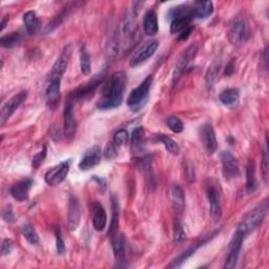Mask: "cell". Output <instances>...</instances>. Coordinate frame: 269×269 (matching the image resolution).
I'll use <instances>...</instances> for the list:
<instances>
[{
  "instance_id": "obj_1",
  "label": "cell",
  "mask_w": 269,
  "mask_h": 269,
  "mask_svg": "<svg viewBox=\"0 0 269 269\" xmlns=\"http://www.w3.org/2000/svg\"><path fill=\"white\" fill-rule=\"evenodd\" d=\"M126 83L127 76L123 71H117L111 74L102 88L101 96L97 101V107L101 110L119 107L124 98Z\"/></svg>"
},
{
  "instance_id": "obj_2",
  "label": "cell",
  "mask_w": 269,
  "mask_h": 269,
  "mask_svg": "<svg viewBox=\"0 0 269 269\" xmlns=\"http://www.w3.org/2000/svg\"><path fill=\"white\" fill-rule=\"evenodd\" d=\"M227 36L229 42L235 47H240L247 41L251 36V27L247 18L244 16L235 17L228 26Z\"/></svg>"
},
{
  "instance_id": "obj_3",
  "label": "cell",
  "mask_w": 269,
  "mask_h": 269,
  "mask_svg": "<svg viewBox=\"0 0 269 269\" xmlns=\"http://www.w3.org/2000/svg\"><path fill=\"white\" fill-rule=\"evenodd\" d=\"M268 210V202L264 201L262 204L251 210L246 215L238 225L237 230L242 233L245 237L256 229L266 217Z\"/></svg>"
},
{
  "instance_id": "obj_4",
  "label": "cell",
  "mask_w": 269,
  "mask_h": 269,
  "mask_svg": "<svg viewBox=\"0 0 269 269\" xmlns=\"http://www.w3.org/2000/svg\"><path fill=\"white\" fill-rule=\"evenodd\" d=\"M152 81L153 78L151 75H149L140 83L139 86L132 89L127 98V106L131 111H138L145 106L148 100L149 89L151 87Z\"/></svg>"
},
{
  "instance_id": "obj_5",
  "label": "cell",
  "mask_w": 269,
  "mask_h": 269,
  "mask_svg": "<svg viewBox=\"0 0 269 269\" xmlns=\"http://www.w3.org/2000/svg\"><path fill=\"white\" fill-rule=\"evenodd\" d=\"M73 53V47L72 44H67V46L62 50L60 56L54 63L51 73L49 75L48 81H53V80H61L63 75L66 72L67 66H69L71 57Z\"/></svg>"
},
{
  "instance_id": "obj_6",
  "label": "cell",
  "mask_w": 269,
  "mask_h": 269,
  "mask_svg": "<svg viewBox=\"0 0 269 269\" xmlns=\"http://www.w3.org/2000/svg\"><path fill=\"white\" fill-rule=\"evenodd\" d=\"M198 51H199V47L197 46L196 43H194V44H191V46H189L182 53L180 58L178 59V61L176 63V66H175V70H174V74H172V84L174 85H176L179 82V80L181 79L183 73L187 69L188 64L197 56Z\"/></svg>"
},
{
  "instance_id": "obj_7",
  "label": "cell",
  "mask_w": 269,
  "mask_h": 269,
  "mask_svg": "<svg viewBox=\"0 0 269 269\" xmlns=\"http://www.w3.org/2000/svg\"><path fill=\"white\" fill-rule=\"evenodd\" d=\"M105 75H106V69H104L100 74L96 75L91 81H88L84 85L78 87L75 92L72 93L70 100L75 102L78 100H83L88 98L96 91V88L99 86V84L102 83V81L105 78Z\"/></svg>"
},
{
  "instance_id": "obj_8",
  "label": "cell",
  "mask_w": 269,
  "mask_h": 269,
  "mask_svg": "<svg viewBox=\"0 0 269 269\" xmlns=\"http://www.w3.org/2000/svg\"><path fill=\"white\" fill-rule=\"evenodd\" d=\"M223 176L227 180L236 179L241 175L240 165L236 157L228 150H223L220 153Z\"/></svg>"
},
{
  "instance_id": "obj_9",
  "label": "cell",
  "mask_w": 269,
  "mask_h": 269,
  "mask_svg": "<svg viewBox=\"0 0 269 269\" xmlns=\"http://www.w3.org/2000/svg\"><path fill=\"white\" fill-rule=\"evenodd\" d=\"M70 167H71L70 160L63 161L57 164L56 166L52 167L51 169H49L46 176H44V180H46V182L50 186H57L65 180V178L67 177V175H69Z\"/></svg>"
},
{
  "instance_id": "obj_10",
  "label": "cell",
  "mask_w": 269,
  "mask_h": 269,
  "mask_svg": "<svg viewBox=\"0 0 269 269\" xmlns=\"http://www.w3.org/2000/svg\"><path fill=\"white\" fill-rule=\"evenodd\" d=\"M27 91H22L10 98L2 107V111H0V123L4 124L6 121H8L15 113L16 109L27 100Z\"/></svg>"
},
{
  "instance_id": "obj_11",
  "label": "cell",
  "mask_w": 269,
  "mask_h": 269,
  "mask_svg": "<svg viewBox=\"0 0 269 269\" xmlns=\"http://www.w3.org/2000/svg\"><path fill=\"white\" fill-rule=\"evenodd\" d=\"M77 129V123L75 120V105L74 101L69 100L65 105L63 113V131L66 139H73Z\"/></svg>"
},
{
  "instance_id": "obj_12",
  "label": "cell",
  "mask_w": 269,
  "mask_h": 269,
  "mask_svg": "<svg viewBox=\"0 0 269 269\" xmlns=\"http://www.w3.org/2000/svg\"><path fill=\"white\" fill-rule=\"evenodd\" d=\"M200 139L208 155H213L218 149V140L214 126L210 123H205L200 127Z\"/></svg>"
},
{
  "instance_id": "obj_13",
  "label": "cell",
  "mask_w": 269,
  "mask_h": 269,
  "mask_svg": "<svg viewBox=\"0 0 269 269\" xmlns=\"http://www.w3.org/2000/svg\"><path fill=\"white\" fill-rule=\"evenodd\" d=\"M244 239H245V236L236 229L234 237L229 244V254L227 256L225 264H224L223 266L224 268H234L237 266Z\"/></svg>"
},
{
  "instance_id": "obj_14",
  "label": "cell",
  "mask_w": 269,
  "mask_h": 269,
  "mask_svg": "<svg viewBox=\"0 0 269 269\" xmlns=\"http://www.w3.org/2000/svg\"><path fill=\"white\" fill-rule=\"evenodd\" d=\"M159 48V42L157 40H150L145 42L143 46L132 55L129 61L130 66H138L141 63L147 61Z\"/></svg>"
},
{
  "instance_id": "obj_15",
  "label": "cell",
  "mask_w": 269,
  "mask_h": 269,
  "mask_svg": "<svg viewBox=\"0 0 269 269\" xmlns=\"http://www.w3.org/2000/svg\"><path fill=\"white\" fill-rule=\"evenodd\" d=\"M102 158V150L100 146L94 145L92 147H89L83 155L82 159L79 163V168L82 171H86L94 168L97 166Z\"/></svg>"
},
{
  "instance_id": "obj_16",
  "label": "cell",
  "mask_w": 269,
  "mask_h": 269,
  "mask_svg": "<svg viewBox=\"0 0 269 269\" xmlns=\"http://www.w3.org/2000/svg\"><path fill=\"white\" fill-rule=\"evenodd\" d=\"M220 230H221V228L215 230L214 233H212V234H209V235H207V236H205L204 238H202L200 241H198L197 243H195V244L191 246V247H189L186 252H184L182 255L179 256L176 260H174L172 263L168 265V267H169V268L180 267L188 258H190L193 255L196 254V252L201 247V246L205 245L208 241H210L214 237H216V235H218V233H220Z\"/></svg>"
},
{
  "instance_id": "obj_17",
  "label": "cell",
  "mask_w": 269,
  "mask_h": 269,
  "mask_svg": "<svg viewBox=\"0 0 269 269\" xmlns=\"http://www.w3.org/2000/svg\"><path fill=\"white\" fill-rule=\"evenodd\" d=\"M91 216L94 228L97 232L104 230L107 223V215L103 205L98 201H94L91 203Z\"/></svg>"
},
{
  "instance_id": "obj_18",
  "label": "cell",
  "mask_w": 269,
  "mask_h": 269,
  "mask_svg": "<svg viewBox=\"0 0 269 269\" xmlns=\"http://www.w3.org/2000/svg\"><path fill=\"white\" fill-rule=\"evenodd\" d=\"M33 180L31 178H24L16 182L11 187V195L12 197L17 200L18 202H24L29 199L30 190L33 186Z\"/></svg>"
},
{
  "instance_id": "obj_19",
  "label": "cell",
  "mask_w": 269,
  "mask_h": 269,
  "mask_svg": "<svg viewBox=\"0 0 269 269\" xmlns=\"http://www.w3.org/2000/svg\"><path fill=\"white\" fill-rule=\"evenodd\" d=\"M207 198L209 202V214L214 221H219L222 217V204L219 190L214 186L209 185L207 187Z\"/></svg>"
},
{
  "instance_id": "obj_20",
  "label": "cell",
  "mask_w": 269,
  "mask_h": 269,
  "mask_svg": "<svg viewBox=\"0 0 269 269\" xmlns=\"http://www.w3.org/2000/svg\"><path fill=\"white\" fill-rule=\"evenodd\" d=\"M111 247H113L115 260L117 262V266L124 267L125 266V240L121 233H117L113 237H110Z\"/></svg>"
},
{
  "instance_id": "obj_21",
  "label": "cell",
  "mask_w": 269,
  "mask_h": 269,
  "mask_svg": "<svg viewBox=\"0 0 269 269\" xmlns=\"http://www.w3.org/2000/svg\"><path fill=\"white\" fill-rule=\"evenodd\" d=\"M81 210L79 201L76 197L71 196L69 201V210H67V225L71 230H76L80 224Z\"/></svg>"
},
{
  "instance_id": "obj_22",
  "label": "cell",
  "mask_w": 269,
  "mask_h": 269,
  "mask_svg": "<svg viewBox=\"0 0 269 269\" xmlns=\"http://www.w3.org/2000/svg\"><path fill=\"white\" fill-rule=\"evenodd\" d=\"M60 91H61V80L48 81L46 89V101L50 108L54 109L60 102Z\"/></svg>"
},
{
  "instance_id": "obj_23",
  "label": "cell",
  "mask_w": 269,
  "mask_h": 269,
  "mask_svg": "<svg viewBox=\"0 0 269 269\" xmlns=\"http://www.w3.org/2000/svg\"><path fill=\"white\" fill-rule=\"evenodd\" d=\"M171 199L175 210V218L181 219L184 208H185V196L182 187L180 185H174L171 187Z\"/></svg>"
},
{
  "instance_id": "obj_24",
  "label": "cell",
  "mask_w": 269,
  "mask_h": 269,
  "mask_svg": "<svg viewBox=\"0 0 269 269\" xmlns=\"http://www.w3.org/2000/svg\"><path fill=\"white\" fill-rule=\"evenodd\" d=\"M143 30L147 36H156L159 32L158 15L155 11H148L143 21Z\"/></svg>"
},
{
  "instance_id": "obj_25",
  "label": "cell",
  "mask_w": 269,
  "mask_h": 269,
  "mask_svg": "<svg viewBox=\"0 0 269 269\" xmlns=\"http://www.w3.org/2000/svg\"><path fill=\"white\" fill-rule=\"evenodd\" d=\"M220 101L225 106L233 108L236 107L240 102V91L236 87L224 89L220 94Z\"/></svg>"
},
{
  "instance_id": "obj_26",
  "label": "cell",
  "mask_w": 269,
  "mask_h": 269,
  "mask_svg": "<svg viewBox=\"0 0 269 269\" xmlns=\"http://www.w3.org/2000/svg\"><path fill=\"white\" fill-rule=\"evenodd\" d=\"M111 209H113V214H111V221L109 225L108 230V237H113L119 232V200L116 195L111 196Z\"/></svg>"
},
{
  "instance_id": "obj_27",
  "label": "cell",
  "mask_w": 269,
  "mask_h": 269,
  "mask_svg": "<svg viewBox=\"0 0 269 269\" xmlns=\"http://www.w3.org/2000/svg\"><path fill=\"white\" fill-rule=\"evenodd\" d=\"M24 22L28 33L31 35H36L41 29V20L34 11H29L24 15Z\"/></svg>"
},
{
  "instance_id": "obj_28",
  "label": "cell",
  "mask_w": 269,
  "mask_h": 269,
  "mask_svg": "<svg viewBox=\"0 0 269 269\" xmlns=\"http://www.w3.org/2000/svg\"><path fill=\"white\" fill-rule=\"evenodd\" d=\"M220 69H221V59L220 58H216L210 63V65L208 66V69H207L206 74H205V84H206L207 88H213L214 87L215 83L218 80Z\"/></svg>"
},
{
  "instance_id": "obj_29",
  "label": "cell",
  "mask_w": 269,
  "mask_h": 269,
  "mask_svg": "<svg viewBox=\"0 0 269 269\" xmlns=\"http://www.w3.org/2000/svg\"><path fill=\"white\" fill-rule=\"evenodd\" d=\"M258 188V181L256 177V165L253 160H249L246 166V190L248 194L255 193Z\"/></svg>"
},
{
  "instance_id": "obj_30",
  "label": "cell",
  "mask_w": 269,
  "mask_h": 269,
  "mask_svg": "<svg viewBox=\"0 0 269 269\" xmlns=\"http://www.w3.org/2000/svg\"><path fill=\"white\" fill-rule=\"evenodd\" d=\"M195 18L206 19L214 13V4L212 2H195Z\"/></svg>"
},
{
  "instance_id": "obj_31",
  "label": "cell",
  "mask_w": 269,
  "mask_h": 269,
  "mask_svg": "<svg viewBox=\"0 0 269 269\" xmlns=\"http://www.w3.org/2000/svg\"><path fill=\"white\" fill-rule=\"evenodd\" d=\"M193 18L188 16H181V17H176L171 19L170 21V33L172 35H179L182 33L185 29L190 27V22Z\"/></svg>"
},
{
  "instance_id": "obj_32",
  "label": "cell",
  "mask_w": 269,
  "mask_h": 269,
  "mask_svg": "<svg viewBox=\"0 0 269 269\" xmlns=\"http://www.w3.org/2000/svg\"><path fill=\"white\" fill-rule=\"evenodd\" d=\"M156 140L158 141V142H160V143H162V144L164 145L165 149H166L169 153H171V155H174V156H178L179 153H180V151H181V150H180V146L178 145V143H177L174 139H171L170 137L166 136V134H164V133L157 134Z\"/></svg>"
},
{
  "instance_id": "obj_33",
  "label": "cell",
  "mask_w": 269,
  "mask_h": 269,
  "mask_svg": "<svg viewBox=\"0 0 269 269\" xmlns=\"http://www.w3.org/2000/svg\"><path fill=\"white\" fill-rule=\"evenodd\" d=\"M79 58H80V69L83 75H89L92 72V62H91V55H89L86 47L83 46L80 48L79 51Z\"/></svg>"
},
{
  "instance_id": "obj_34",
  "label": "cell",
  "mask_w": 269,
  "mask_h": 269,
  "mask_svg": "<svg viewBox=\"0 0 269 269\" xmlns=\"http://www.w3.org/2000/svg\"><path fill=\"white\" fill-rule=\"evenodd\" d=\"M21 233L22 236L25 237V239L32 245H38L40 243L39 236L35 228L31 225V224H25V225L21 226Z\"/></svg>"
},
{
  "instance_id": "obj_35",
  "label": "cell",
  "mask_w": 269,
  "mask_h": 269,
  "mask_svg": "<svg viewBox=\"0 0 269 269\" xmlns=\"http://www.w3.org/2000/svg\"><path fill=\"white\" fill-rule=\"evenodd\" d=\"M21 39H22V34L20 32H13L3 36L2 39H0V43H2V46L4 48L12 49L15 46H17V44L21 41Z\"/></svg>"
},
{
  "instance_id": "obj_36",
  "label": "cell",
  "mask_w": 269,
  "mask_h": 269,
  "mask_svg": "<svg viewBox=\"0 0 269 269\" xmlns=\"http://www.w3.org/2000/svg\"><path fill=\"white\" fill-rule=\"evenodd\" d=\"M186 239L185 230L181 224V219L175 218L174 221V241L176 243H182Z\"/></svg>"
},
{
  "instance_id": "obj_37",
  "label": "cell",
  "mask_w": 269,
  "mask_h": 269,
  "mask_svg": "<svg viewBox=\"0 0 269 269\" xmlns=\"http://www.w3.org/2000/svg\"><path fill=\"white\" fill-rule=\"evenodd\" d=\"M144 138V129L143 127H137L132 131L131 134V145L136 151L142 149V142Z\"/></svg>"
},
{
  "instance_id": "obj_38",
  "label": "cell",
  "mask_w": 269,
  "mask_h": 269,
  "mask_svg": "<svg viewBox=\"0 0 269 269\" xmlns=\"http://www.w3.org/2000/svg\"><path fill=\"white\" fill-rule=\"evenodd\" d=\"M167 127L175 133H180L184 129L183 122L176 116H169L166 118Z\"/></svg>"
},
{
  "instance_id": "obj_39",
  "label": "cell",
  "mask_w": 269,
  "mask_h": 269,
  "mask_svg": "<svg viewBox=\"0 0 269 269\" xmlns=\"http://www.w3.org/2000/svg\"><path fill=\"white\" fill-rule=\"evenodd\" d=\"M47 150H48V149H47V146H43L42 149L33 157V160H32V166H33V168H35V169L39 168L40 165L43 163V161L46 160V158H47V152H48Z\"/></svg>"
},
{
  "instance_id": "obj_40",
  "label": "cell",
  "mask_w": 269,
  "mask_h": 269,
  "mask_svg": "<svg viewBox=\"0 0 269 269\" xmlns=\"http://www.w3.org/2000/svg\"><path fill=\"white\" fill-rule=\"evenodd\" d=\"M117 145L114 143V142H108L105 146V149H104V157L105 159L108 160V161H111L114 160L115 158H117L118 156V151H117Z\"/></svg>"
},
{
  "instance_id": "obj_41",
  "label": "cell",
  "mask_w": 269,
  "mask_h": 269,
  "mask_svg": "<svg viewBox=\"0 0 269 269\" xmlns=\"http://www.w3.org/2000/svg\"><path fill=\"white\" fill-rule=\"evenodd\" d=\"M128 141V132L126 129H119L115 134H114V139L113 142L119 147L124 145Z\"/></svg>"
},
{
  "instance_id": "obj_42",
  "label": "cell",
  "mask_w": 269,
  "mask_h": 269,
  "mask_svg": "<svg viewBox=\"0 0 269 269\" xmlns=\"http://www.w3.org/2000/svg\"><path fill=\"white\" fill-rule=\"evenodd\" d=\"M55 237H56V248H57V254L58 255H64L65 253V245L63 238L61 236V229L60 227L56 226L55 227Z\"/></svg>"
},
{
  "instance_id": "obj_43",
  "label": "cell",
  "mask_w": 269,
  "mask_h": 269,
  "mask_svg": "<svg viewBox=\"0 0 269 269\" xmlns=\"http://www.w3.org/2000/svg\"><path fill=\"white\" fill-rule=\"evenodd\" d=\"M268 148H267V139H266V147L263 151V156H262V171H263V177H264V180L265 182H267V179H268Z\"/></svg>"
},
{
  "instance_id": "obj_44",
  "label": "cell",
  "mask_w": 269,
  "mask_h": 269,
  "mask_svg": "<svg viewBox=\"0 0 269 269\" xmlns=\"http://www.w3.org/2000/svg\"><path fill=\"white\" fill-rule=\"evenodd\" d=\"M3 219L7 222V223H14L15 222V215H14V210L11 204L7 205L4 210H3Z\"/></svg>"
},
{
  "instance_id": "obj_45",
  "label": "cell",
  "mask_w": 269,
  "mask_h": 269,
  "mask_svg": "<svg viewBox=\"0 0 269 269\" xmlns=\"http://www.w3.org/2000/svg\"><path fill=\"white\" fill-rule=\"evenodd\" d=\"M14 247V242L11 239H5L2 244V256H8L11 254Z\"/></svg>"
},
{
  "instance_id": "obj_46",
  "label": "cell",
  "mask_w": 269,
  "mask_h": 269,
  "mask_svg": "<svg viewBox=\"0 0 269 269\" xmlns=\"http://www.w3.org/2000/svg\"><path fill=\"white\" fill-rule=\"evenodd\" d=\"M191 32H193V27L190 26V27H188L187 29H185L182 33L179 34V40H180V41H185V40H187L188 37L190 36Z\"/></svg>"
},
{
  "instance_id": "obj_47",
  "label": "cell",
  "mask_w": 269,
  "mask_h": 269,
  "mask_svg": "<svg viewBox=\"0 0 269 269\" xmlns=\"http://www.w3.org/2000/svg\"><path fill=\"white\" fill-rule=\"evenodd\" d=\"M234 71H235V65H234V61H230L226 67H225V72H224V74H225V76L229 77L234 74Z\"/></svg>"
},
{
  "instance_id": "obj_48",
  "label": "cell",
  "mask_w": 269,
  "mask_h": 269,
  "mask_svg": "<svg viewBox=\"0 0 269 269\" xmlns=\"http://www.w3.org/2000/svg\"><path fill=\"white\" fill-rule=\"evenodd\" d=\"M9 20H10V17H9L8 15L4 17L3 21H2V28H0V31L4 32V30L6 29V27H7V24H8V22H9Z\"/></svg>"
}]
</instances>
